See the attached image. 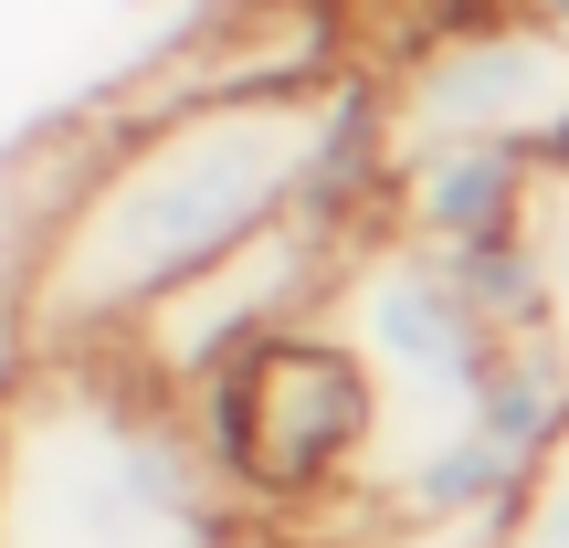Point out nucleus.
<instances>
[{"mask_svg":"<svg viewBox=\"0 0 569 548\" xmlns=\"http://www.w3.org/2000/svg\"><path fill=\"white\" fill-rule=\"evenodd\" d=\"M317 96H211L127 117L74 169V190L53 201L32 265H21L32 359L42 348H127L180 285L222 275L243 243L296 222L306 159H317Z\"/></svg>","mask_w":569,"mask_h":548,"instance_id":"obj_1","label":"nucleus"},{"mask_svg":"<svg viewBox=\"0 0 569 548\" xmlns=\"http://www.w3.org/2000/svg\"><path fill=\"white\" fill-rule=\"evenodd\" d=\"M0 548H253L190 390L127 348H42L0 401Z\"/></svg>","mask_w":569,"mask_h":548,"instance_id":"obj_2","label":"nucleus"},{"mask_svg":"<svg viewBox=\"0 0 569 548\" xmlns=\"http://www.w3.org/2000/svg\"><path fill=\"white\" fill-rule=\"evenodd\" d=\"M222 486L243 496V517H317L359 507L369 465H380V380L327 317L274 327L243 359H222L190 390Z\"/></svg>","mask_w":569,"mask_h":548,"instance_id":"obj_3","label":"nucleus"},{"mask_svg":"<svg viewBox=\"0 0 569 548\" xmlns=\"http://www.w3.org/2000/svg\"><path fill=\"white\" fill-rule=\"evenodd\" d=\"M327 327H338L369 359V380H380V465L390 454H422L432 432H453L486 401V380L507 369V348H528V338H507V327L475 306V285L453 275V253L401 243V232H369L338 265Z\"/></svg>","mask_w":569,"mask_h":548,"instance_id":"obj_4","label":"nucleus"},{"mask_svg":"<svg viewBox=\"0 0 569 548\" xmlns=\"http://www.w3.org/2000/svg\"><path fill=\"white\" fill-rule=\"evenodd\" d=\"M390 127L401 148H528V159H569V42L549 21L507 11V0H475L465 21L422 32L390 63Z\"/></svg>","mask_w":569,"mask_h":548,"instance_id":"obj_5","label":"nucleus"},{"mask_svg":"<svg viewBox=\"0 0 569 548\" xmlns=\"http://www.w3.org/2000/svg\"><path fill=\"white\" fill-rule=\"evenodd\" d=\"M538 169H549V159H528V148H475V138L401 148V180H390V232H401V243H432V253L507 243V232H528Z\"/></svg>","mask_w":569,"mask_h":548,"instance_id":"obj_6","label":"nucleus"},{"mask_svg":"<svg viewBox=\"0 0 569 548\" xmlns=\"http://www.w3.org/2000/svg\"><path fill=\"white\" fill-rule=\"evenodd\" d=\"M528 253H538V296H549V348L569 369V159L538 169V201H528Z\"/></svg>","mask_w":569,"mask_h":548,"instance_id":"obj_7","label":"nucleus"},{"mask_svg":"<svg viewBox=\"0 0 569 548\" xmlns=\"http://www.w3.org/2000/svg\"><path fill=\"white\" fill-rule=\"evenodd\" d=\"M496 548H569V444L538 465V486L517 496V517L496 528Z\"/></svg>","mask_w":569,"mask_h":548,"instance_id":"obj_8","label":"nucleus"},{"mask_svg":"<svg viewBox=\"0 0 569 548\" xmlns=\"http://www.w3.org/2000/svg\"><path fill=\"white\" fill-rule=\"evenodd\" d=\"M507 11H528V21H549V32L569 42V0H507Z\"/></svg>","mask_w":569,"mask_h":548,"instance_id":"obj_9","label":"nucleus"}]
</instances>
